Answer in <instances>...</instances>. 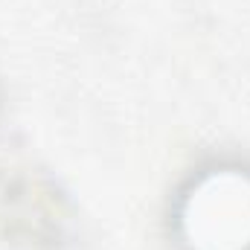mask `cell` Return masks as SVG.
<instances>
[{
	"label": "cell",
	"mask_w": 250,
	"mask_h": 250,
	"mask_svg": "<svg viewBox=\"0 0 250 250\" xmlns=\"http://www.w3.org/2000/svg\"><path fill=\"white\" fill-rule=\"evenodd\" d=\"M178 221L189 250H250V175L207 172L187 192Z\"/></svg>",
	"instance_id": "6da1fadb"
}]
</instances>
